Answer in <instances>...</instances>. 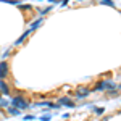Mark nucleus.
Segmentation results:
<instances>
[{"label":"nucleus","mask_w":121,"mask_h":121,"mask_svg":"<svg viewBox=\"0 0 121 121\" xmlns=\"http://www.w3.org/2000/svg\"><path fill=\"white\" fill-rule=\"evenodd\" d=\"M10 105H13V107L18 108V110H26L29 107L28 102H26L23 97H15V99H11V100H10Z\"/></svg>","instance_id":"1"},{"label":"nucleus","mask_w":121,"mask_h":121,"mask_svg":"<svg viewBox=\"0 0 121 121\" xmlns=\"http://www.w3.org/2000/svg\"><path fill=\"white\" fill-rule=\"evenodd\" d=\"M89 94H91L89 87H79V89H76V99H84Z\"/></svg>","instance_id":"2"},{"label":"nucleus","mask_w":121,"mask_h":121,"mask_svg":"<svg viewBox=\"0 0 121 121\" xmlns=\"http://www.w3.org/2000/svg\"><path fill=\"white\" fill-rule=\"evenodd\" d=\"M7 71H8V63L7 61H2L0 63V79H3L7 76Z\"/></svg>","instance_id":"3"},{"label":"nucleus","mask_w":121,"mask_h":121,"mask_svg":"<svg viewBox=\"0 0 121 121\" xmlns=\"http://www.w3.org/2000/svg\"><path fill=\"white\" fill-rule=\"evenodd\" d=\"M58 103H60V105H65V107H69V108H73V107H74V102H71V99H68V97L60 99Z\"/></svg>","instance_id":"4"},{"label":"nucleus","mask_w":121,"mask_h":121,"mask_svg":"<svg viewBox=\"0 0 121 121\" xmlns=\"http://www.w3.org/2000/svg\"><path fill=\"white\" fill-rule=\"evenodd\" d=\"M0 91H2V94H5V95H8V94H10V87H8V84L5 82L3 79H0Z\"/></svg>","instance_id":"5"},{"label":"nucleus","mask_w":121,"mask_h":121,"mask_svg":"<svg viewBox=\"0 0 121 121\" xmlns=\"http://www.w3.org/2000/svg\"><path fill=\"white\" fill-rule=\"evenodd\" d=\"M29 32H31V29H28V31H24V32H23V36H21L19 39H16V42H15V44H16V45H19V44H21V42H23L24 39L28 37V34H29Z\"/></svg>","instance_id":"6"},{"label":"nucleus","mask_w":121,"mask_h":121,"mask_svg":"<svg viewBox=\"0 0 121 121\" xmlns=\"http://www.w3.org/2000/svg\"><path fill=\"white\" fill-rule=\"evenodd\" d=\"M8 113L11 115V116H19V115H21V112H19L18 108H15V107H10V108H8Z\"/></svg>","instance_id":"7"},{"label":"nucleus","mask_w":121,"mask_h":121,"mask_svg":"<svg viewBox=\"0 0 121 121\" xmlns=\"http://www.w3.org/2000/svg\"><path fill=\"white\" fill-rule=\"evenodd\" d=\"M40 24H42V18H39V19H36V21H34V23H32V26H31V31H34V29L36 28H39V26H40Z\"/></svg>","instance_id":"8"},{"label":"nucleus","mask_w":121,"mask_h":121,"mask_svg":"<svg viewBox=\"0 0 121 121\" xmlns=\"http://www.w3.org/2000/svg\"><path fill=\"white\" fill-rule=\"evenodd\" d=\"M3 3H10V5H19V0H0Z\"/></svg>","instance_id":"9"},{"label":"nucleus","mask_w":121,"mask_h":121,"mask_svg":"<svg viewBox=\"0 0 121 121\" xmlns=\"http://www.w3.org/2000/svg\"><path fill=\"white\" fill-rule=\"evenodd\" d=\"M0 107H10V100H5L0 97Z\"/></svg>","instance_id":"10"},{"label":"nucleus","mask_w":121,"mask_h":121,"mask_svg":"<svg viewBox=\"0 0 121 121\" xmlns=\"http://www.w3.org/2000/svg\"><path fill=\"white\" fill-rule=\"evenodd\" d=\"M100 3H102V5H108V7H115V3H113L112 0H102Z\"/></svg>","instance_id":"11"},{"label":"nucleus","mask_w":121,"mask_h":121,"mask_svg":"<svg viewBox=\"0 0 121 121\" xmlns=\"http://www.w3.org/2000/svg\"><path fill=\"white\" fill-rule=\"evenodd\" d=\"M40 120L42 121H50L52 120V115H44V116H40Z\"/></svg>","instance_id":"12"},{"label":"nucleus","mask_w":121,"mask_h":121,"mask_svg":"<svg viewBox=\"0 0 121 121\" xmlns=\"http://www.w3.org/2000/svg\"><path fill=\"white\" fill-rule=\"evenodd\" d=\"M50 10H52V7H48V8H42V10H40V15H45V13L50 11Z\"/></svg>","instance_id":"13"},{"label":"nucleus","mask_w":121,"mask_h":121,"mask_svg":"<svg viewBox=\"0 0 121 121\" xmlns=\"http://www.w3.org/2000/svg\"><path fill=\"white\" fill-rule=\"evenodd\" d=\"M94 112L97 113V115H102V113H103V108H94Z\"/></svg>","instance_id":"14"},{"label":"nucleus","mask_w":121,"mask_h":121,"mask_svg":"<svg viewBox=\"0 0 121 121\" xmlns=\"http://www.w3.org/2000/svg\"><path fill=\"white\" fill-rule=\"evenodd\" d=\"M24 120H34V116L32 115H28V116H24Z\"/></svg>","instance_id":"15"},{"label":"nucleus","mask_w":121,"mask_h":121,"mask_svg":"<svg viewBox=\"0 0 121 121\" xmlns=\"http://www.w3.org/2000/svg\"><path fill=\"white\" fill-rule=\"evenodd\" d=\"M81 2H82V0H81Z\"/></svg>","instance_id":"16"}]
</instances>
